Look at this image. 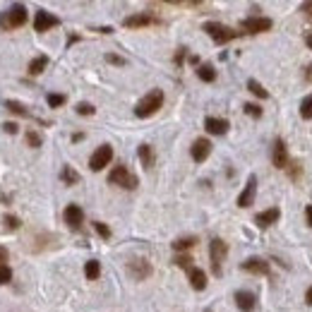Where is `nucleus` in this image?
Here are the masks:
<instances>
[{"label":"nucleus","instance_id":"obj_1","mask_svg":"<svg viewBox=\"0 0 312 312\" xmlns=\"http://www.w3.org/2000/svg\"><path fill=\"white\" fill-rule=\"evenodd\" d=\"M161 106H164V92H161V89H151V92L137 104L135 115H137V118H149V115H154Z\"/></svg>","mask_w":312,"mask_h":312},{"label":"nucleus","instance_id":"obj_2","mask_svg":"<svg viewBox=\"0 0 312 312\" xmlns=\"http://www.w3.org/2000/svg\"><path fill=\"white\" fill-rule=\"evenodd\" d=\"M27 22V7L24 5H12L2 17H0V29H17Z\"/></svg>","mask_w":312,"mask_h":312},{"label":"nucleus","instance_id":"obj_3","mask_svg":"<svg viewBox=\"0 0 312 312\" xmlns=\"http://www.w3.org/2000/svg\"><path fill=\"white\" fill-rule=\"evenodd\" d=\"M204 32L214 38L216 43H228V41H233V38L238 36L236 29H231V27H226V24H219V22H207V24H204Z\"/></svg>","mask_w":312,"mask_h":312},{"label":"nucleus","instance_id":"obj_4","mask_svg":"<svg viewBox=\"0 0 312 312\" xmlns=\"http://www.w3.org/2000/svg\"><path fill=\"white\" fill-rule=\"evenodd\" d=\"M108 183L120 185V187H125V190H135V187H137V178H135V175L130 173L125 166H115V168L110 171Z\"/></svg>","mask_w":312,"mask_h":312},{"label":"nucleus","instance_id":"obj_5","mask_svg":"<svg viewBox=\"0 0 312 312\" xmlns=\"http://www.w3.org/2000/svg\"><path fill=\"white\" fill-rule=\"evenodd\" d=\"M209 255H211V269H214V274L221 276V264H223V259L228 255V247H226V243L221 238H214L209 243Z\"/></svg>","mask_w":312,"mask_h":312},{"label":"nucleus","instance_id":"obj_6","mask_svg":"<svg viewBox=\"0 0 312 312\" xmlns=\"http://www.w3.org/2000/svg\"><path fill=\"white\" fill-rule=\"evenodd\" d=\"M110 159H113V147H110V144H101V147L92 154L89 168H92V171H104V168L110 164Z\"/></svg>","mask_w":312,"mask_h":312},{"label":"nucleus","instance_id":"obj_7","mask_svg":"<svg viewBox=\"0 0 312 312\" xmlns=\"http://www.w3.org/2000/svg\"><path fill=\"white\" fill-rule=\"evenodd\" d=\"M243 32L245 34H262V32H269L272 29V19L269 17H247L243 19Z\"/></svg>","mask_w":312,"mask_h":312},{"label":"nucleus","instance_id":"obj_8","mask_svg":"<svg viewBox=\"0 0 312 312\" xmlns=\"http://www.w3.org/2000/svg\"><path fill=\"white\" fill-rule=\"evenodd\" d=\"M60 24V19L51 15V12H46V10H38L36 17H34V29L36 32H48V29H53Z\"/></svg>","mask_w":312,"mask_h":312},{"label":"nucleus","instance_id":"obj_9","mask_svg":"<svg viewBox=\"0 0 312 312\" xmlns=\"http://www.w3.org/2000/svg\"><path fill=\"white\" fill-rule=\"evenodd\" d=\"M255 195H257V175H250L245 190L240 192V197H238V207H243V209L250 207V204L255 202Z\"/></svg>","mask_w":312,"mask_h":312},{"label":"nucleus","instance_id":"obj_10","mask_svg":"<svg viewBox=\"0 0 312 312\" xmlns=\"http://www.w3.org/2000/svg\"><path fill=\"white\" fill-rule=\"evenodd\" d=\"M65 223H68L72 231L82 228V223H84V211H82V207L68 204V207H65Z\"/></svg>","mask_w":312,"mask_h":312},{"label":"nucleus","instance_id":"obj_11","mask_svg":"<svg viewBox=\"0 0 312 312\" xmlns=\"http://www.w3.org/2000/svg\"><path fill=\"white\" fill-rule=\"evenodd\" d=\"M190 154H192V159H195L197 164H202V161H207V156L211 154V142L204 139V137L195 139V144H192V149H190Z\"/></svg>","mask_w":312,"mask_h":312},{"label":"nucleus","instance_id":"obj_12","mask_svg":"<svg viewBox=\"0 0 312 312\" xmlns=\"http://www.w3.org/2000/svg\"><path fill=\"white\" fill-rule=\"evenodd\" d=\"M243 269H245V272H250V274L264 276V274H269V262H267V259H262V257H250V259H245V262H243Z\"/></svg>","mask_w":312,"mask_h":312},{"label":"nucleus","instance_id":"obj_13","mask_svg":"<svg viewBox=\"0 0 312 312\" xmlns=\"http://www.w3.org/2000/svg\"><path fill=\"white\" fill-rule=\"evenodd\" d=\"M128 272H130V276H135L137 281H142V278H147V276L151 274V264H149L147 259H132Z\"/></svg>","mask_w":312,"mask_h":312},{"label":"nucleus","instance_id":"obj_14","mask_svg":"<svg viewBox=\"0 0 312 312\" xmlns=\"http://www.w3.org/2000/svg\"><path fill=\"white\" fill-rule=\"evenodd\" d=\"M272 161H274L276 168H288V151H286V142H283V139H276L274 142Z\"/></svg>","mask_w":312,"mask_h":312},{"label":"nucleus","instance_id":"obj_15","mask_svg":"<svg viewBox=\"0 0 312 312\" xmlns=\"http://www.w3.org/2000/svg\"><path fill=\"white\" fill-rule=\"evenodd\" d=\"M236 305L243 312H252L255 305H257V298H255V293H250V291H238L236 293Z\"/></svg>","mask_w":312,"mask_h":312},{"label":"nucleus","instance_id":"obj_16","mask_svg":"<svg viewBox=\"0 0 312 312\" xmlns=\"http://www.w3.org/2000/svg\"><path fill=\"white\" fill-rule=\"evenodd\" d=\"M204 128H207L209 135H226L228 132V120H223V118H207Z\"/></svg>","mask_w":312,"mask_h":312},{"label":"nucleus","instance_id":"obj_17","mask_svg":"<svg viewBox=\"0 0 312 312\" xmlns=\"http://www.w3.org/2000/svg\"><path fill=\"white\" fill-rule=\"evenodd\" d=\"M278 216H281V211L278 209H267V211H259L257 216H255V223H257L259 228H267V226H272V223H276L278 221Z\"/></svg>","mask_w":312,"mask_h":312},{"label":"nucleus","instance_id":"obj_18","mask_svg":"<svg viewBox=\"0 0 312 312\" xmlns=\"http://www.w3.org/2000/svg\"><path fill=\"white\" fill-rule=\"evenodd\" d=\"M154 22H156V19L151 17V15H147V12H144V15H132V17L123 19V24L130 27V29H135V27H149V24H154Z\"/></svg>","mask_w":312,"mask_h":312},{"label":"nucleus","instance_id":"obj_19","mask_svg":"<svg viewBox=\"0 0 312 312\" xmlns=\"http://www.w3.org/2000/svg\"><path fill=\"white\" fill-rule=\"evenodd\" d=\"M190 286L195 291H204L207 288V274H204L202 269H197V267L190 269Z\"/></svg>","mask_w":312,"mask_h":312},{"label":"nucleus","instance_id":"obj_20","mask_svg":"<svg viewBox=\"0 0 312 312\" xmlns=\"http://www.w3.org/2000/svg\"><path fill=\"white\" fill-rule=\"evenodd\" d=\"M139 161H142V166L147 171L154 166V149L149 147V144H139Z\"/></svg>","mask_w":312,"mask_h":312},{"label":"nucleus","instance_id":"obj_21","mask_svg":"<svg viewBox=\"0 0 312 312\" xmlns=\"http://www.w3.org/2000/svg\"><path fill=\"white\" fill-rule=\"evenodd\" d=\"M60 180H63L65 185H77L79 183V173L74 171L72 166H65V168L60 171Z\"/></svg>","mask_w":312,"mask_h":312},{"label":"nucleus","instance_id":"obj_22","mask_svg":"<svg viewBox=\"0 0 312 312\" xmlns=\"http://www.w3.org/2000/svg\"><path fill=\"white\" fill-rule=\"evenodd\" d=\"M84 276H87L89 281H96V278L101 276V264H99L96 259H89V262L84 264Z\"/></svg>","mask_w":312,"mask_h":312},{"label":"nucleus","instance_id":"obj_23","mask_svg":"<svg viewBox=\"0 0 312 312\" xmlns=\"http://www.w3.org/2000/svg\"><path fill=\"white\" fill-rule=\"evenodd\" d=\"M46 65H48V58H46V55L34 58V60L29 63V74H41L43 70H46Z\"/></svg>","mask_w":312,"mask_h":312},{"label":"nucleus","instance_id":"obj_24","mask_svg":"<svg viewBox=\"0 0 312 312\" xmlns=\"http://www.w3.org/2000/svg\"><path fill=\"white\" fill-rule=\"evenodd\" d=\"M197 77H200L202 82H214V79H216V70H214L211 65H200V68H197Z\"/></svg>","mask_w":312,"mask_h":312},{"label":"nucleus","instance_id":"obj_25","mask_svg":"<svg viewBox=\"0 0 312 312\" xmlns=\"http://www.w3.org/2000/svg\"><path fill=\"white\" fill-rule=\"evenodd\" d=\"M195 243H197V238H195V236H187V238H178L175 243H173V250H178V252H180V250H190V247H192Z\"/></svg>","mask_w":312,"mask_h":312},{"label":"nucleus","instance_id":"obj_26","mask_svg":"<svg viewBox=\"0 0 312 312\" xmlns=\"http://www.w3.org/2000/svg\"><path fill=\"white\" fill-rule=\"evenodd\" d=\"M247 89L255 94V96H259V99H267V96H269V92H267V89L259 84L257 79H250V82H247Z\"/></svg>","mask_w":312,"mask_h":312},{"label":"nucleus","instance_id":"obj_27","mask_svg":"<svg viewBox=\"0 0 312 312\" xmlns=\"http://www.w3.org/2000/svg\"><path fill=\"white\" fill-rule=\"evenodd\" d=\"M5 108H7V110H12L15 115H24V118L29 115V110L24 108V106H22L19 101H5Z\"/></svg>","mask_w":312,"mask_h":312},{"label":"nucleus","instance_id":"obj_28","mask_svg":"<svg viewBox=\"0 0 312 312\" xmlns=\"http://www.w3.org/2000/svg\"><path fill=\"white\" fill-rule=\"evenodd\" d=\"M300 115H303L305 120H310L312 118V94L303 99V104H300Z\"/></svg>","mask_w":312,"mask_h":312},{"label":"nucleus","instance_id":"obj_29","mask_svg":"<svg viewBox=\"0 0 312 312\" xmlns=\"http://www.w3.org/2000/svg\"><path fill=\"white\" fill-rule=\"evenodd\" d=\"M46 101H48V106H51V108H60V106L65 104V96H63V94H48V96H46Z\"/></svg>","mask_w":312,"mask_h":312},{"label":"nucleus","instance_id":"obj_30","mask_svg":"<svg viewBox=\"0 0 312 312\" xmlns=\"http://www.w3.org/2000/svg\"><path fill=\"white\" fill-rule=\"evenodd\" d=\"M243 108H245V113H247L250 118H262V108H259L257 104H245Z\"/></svg>","mask_w":312,"mask_h":312},{"label":"nucleus","instance_id":"obj_31","mask_svg":"<svg viewBox=\"0 0 312 312\" xmlns=\"http://www.w3.org/2000/svg\"><path fill=\"white\" fill-rule=\"evenodd\" d=\"M27 142H29V147H41V137H38L34 130H27Z\"/></svg>","mask_w":312,"mask_h":312},{"label":"nucleus","instance_id":"obj_32","mask_svg":"<svg viewBox=\"0 0 312 312\" xmlns=\"http://www.w3.org/2000/svg\"><path fill=\"white\" fill-rule=\"evenodd\" d=\"M180 269H192V257H187V255H180V257H175L173 259Z\"/></svg>","mask_w":312,"mask_h":312},{"label":"nucleus","instance_id":"obj_33","mask_svg":"<svg viewBox=\"0 0 312 312\" xmlns=\"http://www.w3.org/2000/svg\"><path fill=\"white\" fill-rule=\"evenodd\" d=\"M94 228H96V233L101 236V238H110V228L106 226V223H101V221H96L94 223Z\"/></svg>","mask_w":312,"mask_h":312},{"label":"nucleus","instance_id":"obj_34","mask_svg":"<svg viewBox=\"0 0 312 312\" xmlns=\"http://www.w3.org/2000/svg\"><path fill=\"white\" fill-rule=\"evenodd\" d=\"M19 226H22V221H19L17 216H5V228H7V231H17Z\"/></svg>","mask_w":312,"mask_h":312},{"label":"nucleus","instance_id":"obj_35","mask_svg":"<svg viewBox=\"0 0 312 312\" xmlns=\"http://www.w3.org/2000/svg\"><path fill=\"white\" fill-rule=\"evenodd\" d=\"M10 278H12V269L7 264L0 267V283H10Z\"/></svg>","mask_w":312,"mask_h":312},{"label":"nucleus","instance_id":"obj_36","mask_svg":"<svg viewBox=\"0 0 312 312\" xmlns=\"http://www.w3.org/2000/svg\"><path fill=\"white\" fill-rule=\"evenodd\" d=\"M94 106L92 104H77V113H79V115H94Z\"/></svg>","mask_w":312,"mask_h":312},{"label":"nucleus","instance_id":"obj_37","mask_svg":"<svg viewBox=\"0 0 312 312\" xmlns=\"http://www.w3.org/2000/svg\"><path fill=\"white\" fill-rule=\"evenodd\" d=\"M2 130H5V132H10V135H15V132H17V123H5Z\"/></svg>","mask_w":312,"mask_h":312},{"label":"nucleus","instance_id":"obj_38","mask_svg":"<svg viewBox=\"0 0 312 312\" xmlns=\"http://www.w3.org/2000/svg\"><path fill=\"white\" fill-rule=\"evenodd\" d=\"M106 60H108V63H115V65H123V63H125V60L118 58V55H106Z\"/></svg>","mask_w":312,"mask_h":312},{"label":"nucleus","instance_id":"obj_39","mask_svg":"<svg viewBox=\"0 0 312 312\" xmlns=\"http://www.w3.org/2000/svg\"><path fill=\"white\" fill-rule=\"evenodd\" d=\"M5 264H7V250L0 247V267H5Z\"/></svg>","mask_w":312,"mask_h":312},{"label":"nucleus","instance_id":"obj_40","mask_svg":"<svg viewBox=\"0 0 312 312\" xmlns=\"http://www.w3.org/2000/svg\"><path fill=\"white\" fill-rule=\"evenodd\" d=\"M300 10H303V12H308V15H312V2H303V5H300Z\"/></svg>","mask_w":312,"mask_h":312},{"label":"nucleus","instance_id":"obj_41","mask_svg":"<svg viewBox=\"0 0 312 312\" xmlns=\"http://www.w3.org/2000/svg\"><path fill=\"white\" fill-rule=\"evenodd\" d=\"M305 216H308V226H312V204L305 207Z\"/></svg>","mask_w":312,"mask_h":312},{"label":"nucleus","instance_id":"obj_42","mask_svg":"<svg viewBox=\"0 0 312 312\" xmlns=\"http://www.w3.org/2000/svg\"><path fill=\"white\" fill-rule=\"evenodd\" d=\"M305 303H308V305H312V286L308 288V293H305Z\"/></svg>","mask_w":312,"mask_h":312},{"label":"nucleus","instance_id":"obj_43","mask_svg":"<svg viewBox=\"0 0 312 312\" xmlns=\"http://www.w3.org/2000/svg\"><path fill=\"white\" fill-rule=\"evenodd\" d=\"M305 43H308V48H312V34H308V36H305Z\"/></svg>","mask_w":312,"mask_h":312},{"label":"nucleus","instance_id":"obj_44","mask_svg":"<svg viewBox=\"0 0 312 312\" xmlns=\"http://www.w3.org/2000/svg\"><path fill=\"white\" fill-rule=\"evenodd\" d=\"M308 79H310V82H312V65H310V68H308Z\"/></svg>","mask_w":312,"mask_h":312},{"label":"nucleus","instance_id":"obj_45","mask_svg":"<svg viewBox=\"0 0 312 312\" xmlns=\"http://www.w3.org/2000/svg\"><path fill=\"white\" fill-rule=\"evenodd\" d=\"M207 312H211V310H207Z\"/></svg>","mask_w":312,"mask_h":312}]
</instances>
